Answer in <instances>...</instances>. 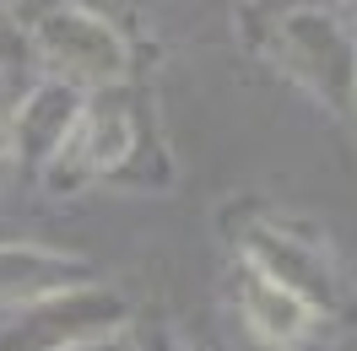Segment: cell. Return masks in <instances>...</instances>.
I'll use <instances>...</instances> for the list:
<instances>
[{
  "label": "cell",
  "instance_id": "6da1fadb",
  "mask_svg": "<svg viewBox=\"0 0 357 351\" xmlns=\"http://www.w3.org/2000/svg\"><path fill=\"white\" fill-rule=\"evenodd\" d=\"M260 38L314 98L331 109H357V44L325 0H282Z\"/></svg>",
  "mask_w": 357,
  "mask_h": 351
},
{
  "label": "cell",
  "instance_id": "7a4b0ae2",
  "mask_svg": "<svg viewBox=\"0 0 357 351\" xmlns=\"http://www.w3.org/2000/svg\"><path fill=\"white\" fill-rule=\"evenodd\" d=\"M38 49L54 65V76L82 81V87H114L130 65V49L114 33V22L87 6H54L38 22Z\"/></svg>",
  "mask_w": 357,
  "mask_h": 351
},
{
  "label": "cell",
  "instance_id": "3957f363",
  "mask_svg": "<svg viewBox=\"0 0 357 351\" xmlns=\"http://www.w3.org/2000/svg\"><path fill=\"white\" fill-rule=\"evenodd\" d=\"M82 114H87V103H82L76 81L49 76L22 98V109L11 114V146L22 157H33V162H49L70 141V130L82 125Z\"/></svg>",
  "mask_w": 357,
  "mask_h": 351
},
{
  "label": "cell",
  "instance_id": "277c9868",
  "mask_svg": "<svg viewBox=\"0 0 357 351\" xmlns=\"http://www.w3.org/2000/svg\"><path fill=\"white\" fill-rule=\"evenodd\" d=\"M249 265L266 270L271 281L292 286V292L309 297L314 308L331 303V270H325V254L309 249V243H298V238H287L282 227H260V233H249Z\"/></svg>",
  "mask_w": 357,
  "mask_h": 351
},
{
  "label": "cell",
  "instance_id": "5b68a950",
  "mask_svg": "<svg viewBox=\"0 0 357 351\" xmlns=\"http://www.w3.org/2000/svg\"><path fill=\"white\" fill-rule=\"evenodd\" d=\"M244 319L255 325V335H266V341H298V335L314 325V303L249 265V276H244Z\"/></svg>",
  "mask_w": 357,
  "mask_h": 351
},
{
  "label": "cell",
  "instance_id": "8992f818",
  "mask_svg": "<svg viewBox=\"0 0 357 351\" xmlns=\"http://www.w3.org/2000/svg\"><path fill=\"white\" fill-rule=\"evenodd\" d=\"M82 265L60 260L49 249H0V297H33V292H60Z\"/></svg>",
  "mask_w": 357,
  "mask_h": 351
},
{
  "label": "cell",
  "instance_id": "52a82bcc",
  "mask_svg": "<svg viewBox=\"0 0 357 351\" xmlns=\"http://www.w3.org/2000/svg\"><path fill=\"white\" fill-rule=\"evenodd\" d=\"M22 60H27V33L17 27V17L0 6V76H11Z\"/></svg>",
  "mask_w": 357,
  "mask_h": 351
},
{
  "label": "cell",
  "instance_id": "ba28073f",
  "mask_svg": "<svg viewBox=\"0 0 357 351\" xmlns=\"http://www.w3.org/2000/svg\"><path fill=\"white\" fill-rule=\"evenodd\" d=\"M6 81V76H0ZM0 130H11V109H6V87H0Z\"/></svg>",
  "mask_w": 357,
  "mask_h": 351
},
{
  "label": "cell",
  "instance_id": "9c48e42d",
  "mask_svg": "<svg viewBox=\"0 0 357 351\" xmlns=\"http://www.w3.org/2000/svg\"><path fill=\"white\" fill-rule=\"evenodd\" d=\"M157 351H178V346H174V341H157Z\"/></svg>",
  "mask_w": 357,
  "mask_h": 351
},
{
  "label": "cell",
  "instance_id": "30bf717a",
  "mask_svg": "<svg viewBox=\"0 0 357 351\" xmlns=\"http://www.w3.org/2000/svg\"><path fill=\"white\" fill-rule=\"evenodd\" d=\"M0 173H6V162H0Z\"/></svg>",
  "mask_w": 357,
  "mask_h": 351
}]
</instances>
